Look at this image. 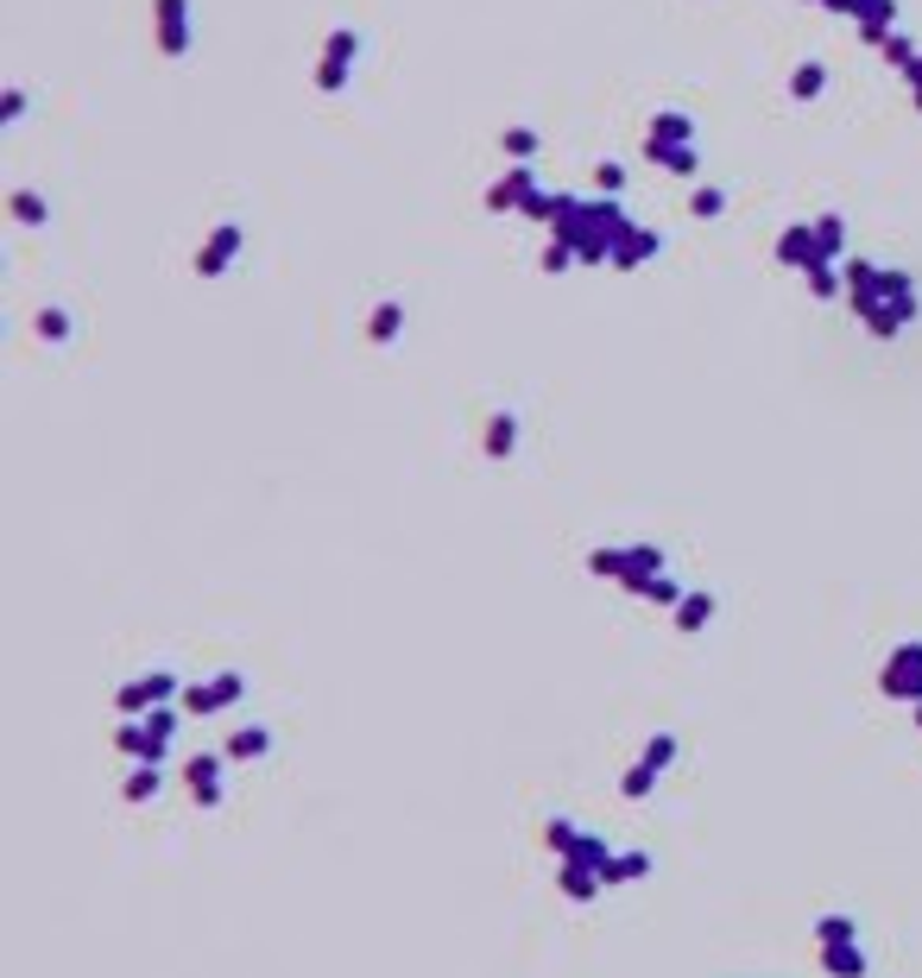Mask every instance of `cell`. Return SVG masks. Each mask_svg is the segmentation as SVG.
Here are the masks:
<instances>
[{"instance_id": "1", "label": "cell", "mask_w": 922, "mask_h": 978, "mask_svg": "<svg viewBox=\"0 0 922 978\" xmlns=\"http://www.w3.org/2000/svg\"><path fill=\"white\" fill-rule=\"evenodd\" d=\"M588 575H601V581H619L626 593H638L645 581H657V575H664V549H657V543L588 549Z\"/></svg>"}, {"instance_id": "2", "label": "cell", "mask_w": 922, "mask_h": 978, "mask_svg": "<svg viewBox=\"0 0 922 978\" xmlns=\"http://www.w3.org/2000/svg\"><path fill=\"white\" fill-rule=\"evenodd\" d=\"M544 846L556 852V865H594L601 878H607V865H613V846L601 834H588L582 821H569V815H549L544 821Z\"/></svg>"}, {"instance_id": "3", "label": "cell", "mask_w": 922, "mask_h": 978, "mask_svg": "<svg viewBox=\"0 0 922 978\" xmlns=\"http://www.w3.org/2000/svg\"><path fill=\"white\" fill-rule=\"evenodd\" d=\"M171 701H184V682H177V669H146V676H133V682L115 688L120 720H146L152 707H171Z\"/></svg>"}, {"instance_id": "4", "label": "cell", "mask_w": 922, "mask_h": 978, "mask_svg": "<svg viewBox=\"0 0 922 978\" xmlns=\"http://www.w3.org/2000/svg\"><path fill=\"white\" fill-rule=\"evenodd\" d=\"M879 695L898 707H922V638H903L879 669Z\"/></svg>"}, {"instance_id": "5", "label": "cell", "mask_w": 922, "mask_h": 978, "mask_svg": "<svg viewBox=\"0 0 922 978\" xmlns=\"http://www.w3.org/2000/svg\"><path fill=\"white\" fill-rule=\"evenodd\" d=\"M247 701V676L240 669H221V676H209V682H184V713L190 720H209V713H228V707Z\"/></svg>"}, {"instance_id": "6", "label": "cell", "mask_w": 922, "mask_h": 978, "mask_svg": "<svg viewBox=\"0 0 922 978\" xmlns=\"http://www.w3.org/2000/svg\"><path fill=\"white\" fill-rule=\"evenodd\" d=\"M184 789H190V802L202 815H216L228 802V751H197V758H184Z\"/></svg>"}, {"instance_id": "7", "label": "cell", "mask_w": 922, "mask_h": 978, "mask_svg": "<svg viewBox=\"0 0 922 978\" xmlns=\"http://www.w3.org/2000/svg\"><path fill=\"white\" fill-rule=\"evenodd\" d=\"M272 745H278V732L266 720H254V726H235L221 751H228V764H259V758H272Z\"/></svg>"}, {"instance_id": "8", "label": "cell", "mask_w": 922, "mask_h": 978, "mask_svg": "<svg viewBox=\"0 0 922 978\" xmlns=\"http://www.w3.org/2000/svg\"><path fill=\"white\" fill-rule=\"evenodd\" d=\"M815 954H822V972H827V978H865V972H872V954H865V940L815 947Z\"/></svg>"}, {"instance_id": "9", "label": "cell", "mask_w": 922, "mask_h": 978, "mask_svg": "<svg viewBox=\"0 0 922 978\" xmlns=\"http://www.w3.org/2000/svg\"><path fill=\"white\" fill-rule=\"evenodd\" d=\"M651 871H657V859H651L645 846H619L607 865V890H626V884H645Z\"/></svg>"}, {"instance_id": "10", "label": "cell", "mask_w": 922, "mask_h": 978, "mask_svg": "<svg viewBox=\"0 0 922 978\" xmlns=\"http://www.w3.org/2000/svg\"><path fill=\"white\" fill-rule=\"evenodd\" d=\"M158 789H165V770H158V764H127V777H120V802L127 808L158 802Z\"/></svg>"}, {"instance_id": "11", "label": "cell", "mask_w": 922, "mask_h": 978, "mask_svg": "<svg viewBox=\"0 0 922 978\" xmlns=\"http://www.w3.org/2000/svg\"><path fill=\"white\" fill-rule=\"evenodd\" d=\"M556 890L569 902H594V897H607V878L594 865H556Z\"/></svg>"}, {"instance_id": "12", "label": "cell", "mask_w": 922, "mask_h": 978, "mask_svg": "<svg viewBox=\"0 0 922 978\" xmlns=\"http://www.w3.org/2000/svg\"><path fill=\"white\" fill-rule=\"evenodd\" d=\"M512 449H518V417L493 411L487 417V436H480V455H487V461H512Z\"/></svg>"}, {"instance_id": "13", "label": "cell", "mask_w": 922, "mask_h": 978, "mask_svg": "<svg viewBox=\"0 0 922 978\" xmlns=\"http://www.w3.org/2000/svg\"><path fill=\"white\" fill-rule=\"evenodd\" d=\"M714 612H721V600H714V593H683V607L670 612V619H676V631H683V638H695V631L714 626Z\"/></svg>"}, {"instance_id": "14", "label": "cell", "mask_w": 922, "mask_h": 978, "mask_svg": "<svg viewBox=\"0 0 922 978\" xmlns=\"http://www.w3.org/2000/svg\"><path fill=\"white\" fill-rule=\"evenodd\" d=\"M815 947H841V940H860V916L853 909H827V916H815Z\"/></svg>"}, {"instance_id": "15", "label": "cell", "mask_w": 922, "mask_h": 978, "mask_svg": "<svg viewBox=\"0 0 922 978\" xmlns=\"http://www.w3.org/2000/svg\"><path fill=\"white\" fill-rule=\"evenodd\" d=\"M676 758H683V739H676V732H651V739L638 745V764H645V770H657V777H664V770H676Z\"/></svg>"}, {"instance_id": "16", "label": "cell", "mask_w": 922, "mask_h": 978, "mask_svg": "<svg viewBox=\"0 0 922 978\" xmlns=\"http://www.w3.org/2000/svg\"><path fill=\"white\" fill-rule=\"evenodd\" d=\"M235 247H240V228H221V234L209 240V253H197L202 278H221V266H228V259H235Z\"/></svg>"}, {"instance_id": "17", "label": "cell", "mask_w": 922, "mask_h": 978, "mask_svg": "<svg viewBox=\"0 0 922 978\" xmlns=\"http://www.w3.org/2000/svg\"><path fill=\"white\" fill-rule=\"evenodd\" d=\"M115 751L120 758H133V764H146V720H120L115 726Z\"/></svg>"}, {"instance_id": "18", "label": "cell", "mask_w": 922, "mask_h": 978, "mask_svg": "<svg viewBox=\"0 0 922 978\" xmlns=\"http://www.w3.org/2000/svg\"><path fill=\"white\" fill-rule=\"evenodd\" d=\"M651 789H657V770H645V764L632 758V764H626V777H619V796H626V802H645Z\"/></svg>"}, {"instance_id": "19", "label": "cell", "mask_w": 922, "mask_h": 978, "mask_svg": "<svg viewBox=\"0 0 922 978\" xmlns=\"http://www.w3.org/2000/svg\"><path fill=\"white\" fill-rule=\"evenodd\" d=\"M158 13H165V51H184L190 32H184V0H158Z\"/></svg>"}, {"instance_id": "20", "label": "cell", "mask_w": 922, "mask_h": 978, "mask_svg": "<svg viewBox=\"0 0 922 978\" xmlns=\"http://www.w3.org/2000/svg\"><path fill=\"white\" fill-rule=\"evenodd\" d=\"M398 329H405V310H398V303H379V310H374V329H367V335H374L379 348H386V341H398Z\"/></svg>"}, {"instance_id": "21", "label": "cell", "mask_w": 922, "mask_h": 978, "mask_svg": "<svg viewBox=\"0 0 922 978\" xmlns=\"http://www.w3.org/2000/svg\"><path fill=\"white\" fill-rule=\"evenodd\" d=\"M39 335L44 341H70V310H39Z\"/></svg>"}, {"instance_id": "22", "label": "cell", "mask_w": 922, "mask_h": 978, "mask_svg": "<svg viewBox=\"0 0 922 978\" xmlns=\"http://www.w3.org/2000/svg\"><path fill=\"white\" fill-rule=\"evenodd\" d=\"M822 89V63H803V77H796V96H815Z\"/></svg>"}, {"instance_id": "23", "label": "cell", "mask_w": 922, "mask_h": 978, "mask_svg": "<svg viewBox=\"0 0 922 978\" xmlns=\"http://www.w3.org/2000/svg\"><path fill=\"white\" fill-rule=\"evenodd\" d=\"M910 726H916V732H922V707H910Z\"/></svg>"}]
</instances>
